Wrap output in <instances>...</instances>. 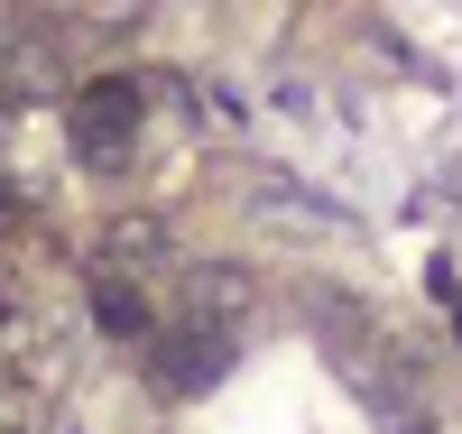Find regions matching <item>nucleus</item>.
Segmentation results:
<instances>
[{
	"mask_svg": "<svg viewBox=\"0 0 462 434\" xmlns=\"http://www.w3.org/2000/svg\"><path fill=\"white\" fill-rule=\"evenodd\" d=\"M130 130H139V84H93L84 111H74V139H84V157H102V167L130 148Z\"/></svg>",
	"mask_w": 462,
	"mask_h": 434,
	"instance_id": "f257e3e1",
	"label": "nucleus"
}]
</instances>
